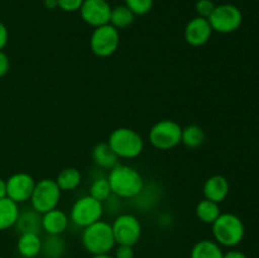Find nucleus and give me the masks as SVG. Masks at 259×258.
Returning <instances> with one entry per match:
<instances>
[{"label":"nucleus","instance_id":"nucleus-1","mask_svg":"<svg viewBox=\"0 0 259 258\" xmlns=\"http://www.w3.org/2000/svg\"><path fill=\"white\" fill-rule=\"evenodd\" d=\"M108 181L113 195L119 199H134L144 187V180L136 168L126 164H116L109 171Z\"/></svg>","mask_w":259,"mask_h":258},{"label":"nucleus","instance_id":"nucleus-2","mask_svg":"<svg viewBox=\"0 0 259 258\" xmlns=\"http://www.w3.org/2000/svg\"><path fill=\"white\" fill-rule=\"evenodd\" d=\"M81 244L83 249L91 255L109 254L116 245L111 224L104 220H99L83 228Z\"/></svg>","mask_w":259,"mask_h":258},{"label":"nucleus","instance_id":"nucleus-3","mask_svg":"<svg viewBox=\"0 0 259 258\" xmlns=\"http://www.w3.org/2000/svg\"><path fill=\"white\" fill-rule=\"evenodd\" d=\"M211 225L214 239L220 247H237L245 235V227L242 219L230 212L220 214Z\"/></svg>","mask_w":259,"mask_h":258},{"label":"nucleus","instance_id":"nucleus-4","mask_svg":"<svg viewBox=\"0 0 259 258\" xmlns=\"http://www.w3.org/2000/svg\"><path fill=\"white\" fill-rule=\"evenodd\" d=\"M108 144L119 158H137L144 149V141L141 134L125 126L114 129L109 136Z\"/></svg>","mask_w":259,"mask_h":258},{"label":"nucleus","instance_id":"nucleus-5","mask_svg":"<svg viewBox=\"0 0 259 258\" xmlns=\"http://www.w3.org/2000/svg\"><path fill=\"white\" fill-rule=\"evenodd\" d=\"M148 137L154 148L168 151L181 143L182 126L171 119H163L149 129Z\"/></svg>","mask_w":259,"mask_h":258},{"label":"nucleus","instance_id":"nucleus-6","mask_svg":"<svg viewBox=\"0 0 259 258\" xmlns=\"http://www.w3.org/2000/svg\"><path fill=\"white\" fill-rule=\"evenodd\" d=\"M61 189L58 187L56 180L42 179L35 182L34 190L30 196L32 209L39 214L56 209L61 200Z\"/></svg>","mask_w":259,"mask_h":258},{"label":"nucleus","instance_id":"nucleus-7","mask_svg":"<svg viewBox=\"0 0 259 258\" xmlns=\"http://www.w3.org/2000/svg\"><path fill=\"white\" fill-rule=\"evenodd\" d=\"M104 202L94 199L90 195L80 197L73 202L70 211V220L80 228H86L101 220L104 215Z\"/></svg>","mask_w":259,"mask_h":258},{"label":"nucleus","instance_id":"nucleus-8","mask_svg":"<svg viewBox=\"0 0 259 258\" xmlns=\"http://www.w3.org/2000/svg\"><path fill=\"white\" fill-rule=\"evenodd\" d=\"M210 25L212 32L229 34L240 28L243 23V14L238 7L233 4H220L217 5L214 12L209 18Z\"/></svg>","mask_w":259,"mask_h":258},{"label":"nucleus","instance_id":"nucleus-9","mask_svg":"<svg viewBox=\"0 0 259 258\" xmlns=\"http://www.w3.org/2000/svg\"><path fill=\"white\" fill-rule=\"evenodd\" d=\"M119 43H120L119 30L110 23L95 28L90 37L91 51L94 55L101 58L113 56L119 48Z\"/></svg>","mask_w":259,"mask_h":258},{"label":"nucleus","instance_id":"nucleus-10","mask_svg":"<svg viewBox=\"0 0 259 258\" xmlns=\"http://www.w3.org/2000/svg\"><path fill=\"white\" fill-rule=\"evenodd\" d=\"M116 244L134 245L139 242L142 235V225L138 218L132 214H120L111 224Z\"/></svg>","mask_w":259,"mask_h":258},{"label":"nucleus","instance_id":"nucleus-11","mask_svg":"<svg viewBox=\"0 0 259 258\" xmlns=\"http://www.w3.org/2000/svg\"><path fill=\"white\" fill-rule=\"evenodd\" d=\"M78 12L83 22L94 28L110 23L111 5L108 0H83Z\"/></svg>","mask_w":259,"mask_h":258},{"label":"nucleus","instance_id":"nucleus-12","mask_svg":"<svg viewBox=\"0 0 259 258\" xmlns=\"http://www.w3.org/2000/svg\"><path fill=\"white\" fill-rule=\"evenodd\" d=\"M35 181L29 174L18 172L7 180V196L18 205L30 200Z\"/></svg>","mask_w":259,"mask_h":258},{"label":"nucleus","instance_id":"nucleus-13","mask_svg":"<svg viewBox=\"0 0 259 258\" xmlns=\"http://www.w3.org/2000/svg\"><path fill=\"white\" fill-rule=\"evenodd\" d=\"M212 28L206 18L195 17L185 27V40L192 47H200L211 38Z\"/></svg>","mask_w":259,"mask_h":258},{"label":"nucleus","instance_id":"nucleus-14","mask_svg":"<svg viewBox=\"0 0 259 258\" xmlns=\"http://www.w3.org/2000/svg\"><path fill=\"white\" fill-rule=\"evenodd\" d=\"M229 189V182H228L227 177L222 176V175H214L205 181L202 192H204L205 199L220 204L227 199Z\"/></svg>","mask_w":259,"mask_h":258},{"label":"nucleus","instance_id":"nucleus-15","mask_svg":"<svg viewBox=\"0 0 259 258\" xmlns=\"http://www.w3.org/2000/svg\"><path fill=\"white\" fill-rule=\"evenodd\" d=\"M68 227V217L63 210L53 209L42 214V230L50 235H62Z\"/></svg>","mask_w":259,"mask_h":258},{"label":"nucleus","instance_id":"nucleus-16","mask_svg":"<svg viewBox=\"0 0 259 258\" xmlns=\"http://www.w3.org/2000/svg\"><path fill=\"white\" fill-rule=\"evenodd\" d=\"M14 227L19 234H24V233L39 234L42 232V214L37 212L34 209L20 211Z\"/></svg>","mask_w":259,"mask_h":258},{"label":"nucleus","instance_id":"nucleus-17","mask_svg":"<svg viewBox=\"0 0 259 258\" xmlns=\"http://www.w3.org/2000/svg\"><path fill=\"white\" fill-rule=\"evenodd\" d=\"M17 250L23 258H35L42 250V238L34 233L19 234L17 240Z\"/></svg>","mask_w":259,"mask_h":258},{"label":"nucleus","instance_id":"nucleus-18","mask_svg":"<svg viewBox=\"0 0 259 258\" xmlns=\"http://www.w3.org/2000/svg\"><path fill=\"white\" fill-rule=\"evenodd\" d=\"M119 157L114 153L108 143H98L93 149V161L99 168L111 169L118 164Z\"/></svg>","mask_w":259,"mask_h":258},{"label":"nucleus","instance_id":"nucleus-19","mask_svg":"<svg viewBox=\"0 0 259 258\" xmlns=\"http://www.w3.org/2000/svg\"><path fill=\"white\" fill-rule=\"evenodd\" d=\"M19 212L20 210L17 202L8 196L0 199V230H7L14 227Z\"/></svg>","mask_w":259,"mask_h":258},{"label":"nucleus","instance_id":"nucleus-20","mask_svg":"<svg viewBox=\"0 0 259 258\" xmlns=\"http://www.w3.org/2000/svg\"><path fill=\"white\" fill-rule=\"evenodd\" d=\"M67 250V244L61 235L47 234L42 239L40 254L45 258H63Z\"/></svg>","mask_w":259,"mask_h":258},{"label":"nucleus","instance_id":"nucleus-21","mask_svg":"<svg viewBox=\"0 0 259 258\" xmlns=\"http://www.w3.org/2000/svg\"><path fill=\"white\" fill-rule=\"evenodd\" d=\"M224 252L215 240L201 239L195 243L190 252V258H223Z\"/></svg>","mask_w":259,"mask_h":258},{"label":"nucleus","instance_id":"nucleus-22","mask_svg":"<svg viewBox=\"0 0 259 258\" xmlns=\"http://www.w3.org/2000/svg\"><path fill=\"white\" fill-rule=\"evenodd\" d=\"M81 172L75 167H66L62 171L58 174L56 182H57L58 187L61 191H72V190L77 189L81 184Z\"/></svg>","mask_w":259,"mask_h":258},{"label":"nucleus","instance_id":"nucleus-23","mask_svg":"<svg viewBox=\"0 0 259 258\" xmlns=\"http://www.w3.org/2000/svg\"><path fill=\"white\" fill-rule=\"evenodd\" d=\"M134 19H136V15L125 5H116V7L111 8L110 24L118 30L131 27L134 23Z\"/></svg>","mask_w":259,"mask_h":258},{"label":"nucleus","instance_id":"nucleus-24","mask_svg":"<svg viewBox=\"0 0 259 258\" xmlns=\"http://www.w3.org/2000/svg\"><path fill=\"white\" fill-rule=\"evenodd\" d=\"M196 217L200 222L205 223V224H212L215 220L218 219L222 211L218 202L211 201V200L204 199L196 205Z\"/></svg>","mask_w":259,"mask_h":258},{"label":"nucleus","instance_id":"nucleus-25","mask_svg":"<svg viewBox=\"0 0 259 258\" xmlns=\"http://www.w3.org/2000/svg\"><path fill=\"white\" fill-rule=\"evenodd\" d=\"M205 142V132L201 126L199 125H187L182 128L181 143L186 146L187 148L195 149L199 148Z\"/></svg>","mask_w":259,"mask_h":258},{"label":"nucleus","instance_id":"nucleus-26","mask_svg":"<svg viewBox=\"0 0 259 258\" xmlns=\"http://www.w3.org/2000/svg\"><path fill=\"white\" fill-rule=\"evenodd\" d=\"M113 195L110 189V185L106 177H96L90 185V196L99 200L101 202H105L109 197Z\"/></svg>","mask_w":259,"mask_h":258},{"label":"nucleus","instance_id":"nucleus-27","mask_svg":"<svg viewBox=\"0 0 259 258\" xmlns=\"http://www.w3.org/2000/svg\"><path fill=\"white\" fill-rule=\"evenodd\" d=\"M154 0H124V5L133 12L134 15H146L153 8Z\"/></svg>","mask_w":259,"mask_h":258},{"label":"nucleus","instance_id":"nucleus-28","mask_svg":"<svg viewBox=\"0 0 259 258\" xmlns=\"http://www.w3.org/2000/svg\"><path fill=\"white\" fill-rule=\"evenodd\" d=\"M215 7L212 0H197L196 4H195V10L197 13V17L201 18H209L211 15V13L214 12Z\"/></svg>","mask_w":259,"mask_h":258},{"label":"nucleus","instance_id":"nucleus-29","mask_svg":"<svg viewBox=\"0 0 259 258\" xmlns=\"http://www.w3.org/2000/svg\"><path fill=\"white\" fill-rule=\"evenodd\" d=\"M58 8L66 13L78 12L83 0H57Z\"/></svg>","mask_w":259,"mask_h":258},{"label":"nucleus","instance_id":"nucleus-30","mask_svg":"<svg viewBox=\"0 0 259 258\" xmlns=\"http://www.w3.org/2000/svg\"><path fill=\"white\" fill-rule=\"evenodd\" d=\"M114 258H134L133 247L118 244V247L114 248Z\"/></svg>","mask_w":259,"mask_h":258},{"label":"nucleus","instance_id":"nucleus-31","mask_svg":"<svg viewBox=\"0 0 259 258\" xmlns=\"http://www.w3.org/2000/svg\"><path fill=\"white\" fill-rule=\"evenodd\" d=\"M10 68V61L7 53L0 51V78L4 77Z\"/></svg>","mask_w":259,"mask_h":258},{"label":"nucleus","instance_id":"nucleus-32","mask_svg":"<svg viewBox=\"0 0 259 258\" xmlns=\"http://www.w3.org/2000/svg\"><path fill=\"white\" fill-rule=\"evenodd\" d=\"M8 39H9V33H8V28L5 27L4 23L0 20V51L7 46Z\"/></svg>","mask_w":259,"mask_h":258},{"label":"nucleus","instance_id":"nucleus-33","mask_svg":"<svg viewBox=\"0 0 259 258\" xmlns=\"http://www.w3.org/2000/svg\"><path fill=\"white\" fill-rule=\"evenodd\" d=\"M223 258H248V257L245 255V253L242 252V250L230 249L228 250L227 253H224Z\"/></svg>","mask_w":259,"mask_h":258},{"label":"nucleus","instance_id":"nucleus-34","mask_svg":"<svg viewBox=\"0 0 259 258\" xmlns=\"http://www.w3.org/2000/svg\"><path fill=\"white\" fill-rule=\"evenodd\" d=\"M43 5H45V8H47L48 10H53L56 9V8H58V2L57 0H45V2H43Z\"/></svg>","mask_w":259,"mask_h":258},{"label":"nucleus","instance_id":"nucleus-35","mask_svg":"<svg viewBox=\"0 0 259 258\" xmlns=\"http://www.w3.org/2000/svg\"><path fill=\"white\" fill-rule=\"evenodd\" d=\"M7 196V181L0 177V199Z\"/></svg>","mask_w":259,"mask_h":258},{"label":"nucleus","instance_id":"nucleus-36","mask_svg":"<svg viewBox=\"0 0 259 258\" xmlns=\"http://www.w3.org/2000/svg\"><path fill=\"white\" fill-rule=\"evenodd\" d=\"M91 258H114V255H110V253L109 254H99V255H93Z\"/></svg>","mask_w":259,"mask_h":258},{"label":"nucleus","instance_id":"nucleus-37","mask_svg":"<svg viewBox=\"0 0 259 258\" xmlns=\"http://www.w3.org/2000/svg\"><path fill=\"white\" fill-rule=\"evenodd\" d=\"M0 258H3V257H2V255H0Z\"/></svg>","mask_w":259,"mask_h":258}]
</instances>
